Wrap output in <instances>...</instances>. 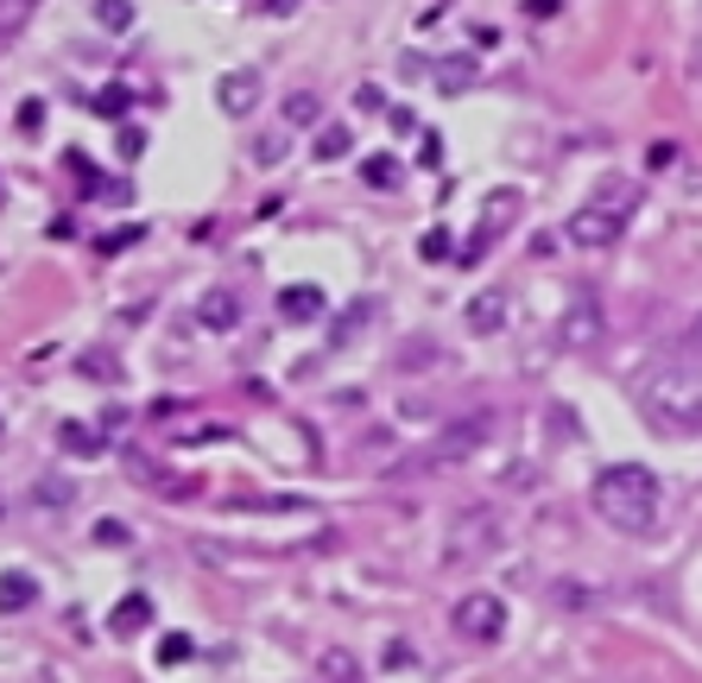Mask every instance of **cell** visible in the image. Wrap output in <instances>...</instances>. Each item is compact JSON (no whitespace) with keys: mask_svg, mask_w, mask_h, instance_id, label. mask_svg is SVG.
Masks as SVG:
<instances>
[{"mask_svg":"<svg viewBox=\"0 0 702 683\" xmlns=\"http://www.w3.org/2000/svg\"><path fill=\"white\" fill-rule=\"evenodd\" d=\"M589 500H595V513H602V526L627 531V538H646V531H658L665 487H658V475L646 469V462H614V469L595 475Z\"/></svg>","mask_w":702,"mask_h":683,"instance_id":"obj_1","label":"cell"},{"mask_svg":"<svg viewBox=\"0 0 702 683\" xmlns=\"http://www.w3.org/2000/svg\"><path fill=\"white\" fill-rule=\"evenodd\" d=\"M633 399H639V411L665 437H702V374L696 367H678V361L646 367V374L633 379Z\"/></svg>","mask_w":702,"mask_h":683,"instance_id":"obj_2","label":"cell"},{"mask_svg":"<svg viewBox=\"0 0 702 683\" xmlns=\"http://www.w3.org/2000/svg\"><path fill=\"white\" fill-rule=\"evenodd\" d=\"M501 551V519H494V506H462L450 526H443V570H469V563H487V557Z\"/></svg>","mask_w":702,"mask_h":683,"instance_id":"obj_3","label":"cell"},{"mask_svg":"<svg viewBox=\"0 0 702 683\" xmlns=\"http://www.w3.org/2000/svg\"><path fill=\"white\" fill-rule=\"evenodd\" d=\"M487 437H494V411H462V418H450V425L418 450L412 469H456V462H469V455L487 450Z\"/></svg>","mask_w":702,"mask_h":683,"instance_id":"obj_4","label":"cell"},{"mask_svg":"<svg viewBox=\"0 0 702 683\" xmlns=\"http://www.w3.org/2000/svg\"><path fill=\"white\" fill-rule=\"evenodd\" d=\"M450 627L469 639V646H494L506 632V602L501 595H487V588H475V595H462V602L450 607Z\"/></svg>","mask_w":702,"mask_h":683,"instance_id":"obj_5","label":"cell"},{"mask_svg":"<svg viewBox=\"0 0 702 683\" xmlns=\"http://www.w3.org/2000/svg\"><path fill=\"white\" fill-rule=\"evenodd\" d=\"M563 234H570L582 253H607L621 234H627V216H614V209H602V202L589 197L577 216H570V228H563Z\"/></svg>","mask_w":702,"mask_h":683,"instance_id":"obj_6","label":"cell"},{"mask_svg":"<svg viewBox=\"0 0 702 683\" xmlns=\"http://www.w3.org/2000/svg\"><path fill=\"white\" fill-rule=\"evenodd\" d=\"M513 216H519V190H494V197H487V209H481V228H475V241H469V247L456 253V260H462V266H475L481 253L494 247V241H501L506 228H513Z\"/></svg>","mask_w":702,"mask_h":683,"instance_id":"obj_7","label":"cell"},{"mask_svg":"<svg viewBox=\"0 0 702 683\" xmlns=\"http://www.w3.org/2000/svg\"><path fill=\"white\" fill-rule=\"evenodd\" d=\"M216 108H222L228 121H248L253 108H260V70H253V64L228 70L222 82H216Z\"/></svg>","mask_w":702,"mask_h":683,"instance_id":"obj_8","label":"cell"},{"mask_svg":"<svg viewBox=\"0 0 702 683\" xmlns=\"http://www.w3.org/2000/svg\"><path fill=\"white\" fill-rule=\"evenodd\" d=\"M602 304L595 298H577L570 304V310H563V329H557V335H563V349L570 354H582V349H595V342H602Z\"/></svg>","mask_w":702,"mask_h":683,"instance_id":"obj_9","label":"cell"},{"mask_svg":"<svg viewBox=\"0 0 702 683\" xmlns=\"http://www.w3.org/2000/svg\"><path fill=\"white\" fill-rule=\"evenodd\" d=\"M430 82H437V96H469V89L481 82L475 51H450V57H437V70H430Z\"/></svg>","mask_w":702,"mask_h":683,"instance_id":"obj_10","label":"cell"},{"mask_svg":"<svg viewBox=\"0 0 702 683\" xmlns=\"http://www.w3.org/2000/svg\"><path fill=\"white\" fill-rule=\"evenodd\" d=\"M197 323H202V329H216V335H228V329L241 323V298H234L228 285H216V291H202V304H197Z\"/></svg>","mask_w":702,"mask_h":683,"instance_id":"obj_11","label":"cell"},{"mask_svg":"<svg viewBox=\"0 0 702 683\" xmlns=\"http://www.w3.org/2000/svg\"><path fill=\"white\" fill-rule=\"evenodd\" d=\"M462 323L475 329V335H501L506 329V291H475L469 310H462Z\"/></svg>","mask_w":702,"mask_h":683,"instance_id":"obj_12","label":"cell"},{"mask_svg":"<svg viewBox=\"0 0 702 683\" xmlns=\"http://www.w3.org/2000/svg\"><path fill=\"white\" fill-rule=\"evenodd\" d=\"M323 291H317V285H285V291H278V317H285V323H317V317H323Z\"/></svg>","mask_w":702,"mask_h":683,"instance_id":"obj_13","label":"cell"},{"mask_svg":"<svg viewBox=\"0 0 702 683\" xmlns=\"http://www.w3.org/2000/svg\"><path fill=\"white\" fill-rule=\"evenodd\" d=\"M57 450L64 455H83V462H89V455H101L108 450V437H101V430H89V425H57Z\"/></svg>","mask_w":702,"mask_h":683,"instance_id":"obj_14","label":"cell"},{"mask_svg":"<svg viewBox=\"0 0 702 683\" xmlns=\"http://www.w3.org/2000/svg\"><path fill=\"white\" fill-rule=\"evenodd\" d=\"M368 323H374V298H354L349 310L329 323V342H336V349H349V342H354V335H361Z\"/></svg>","mask_w":702,"mask_h":683,"instance_id":"obj_15","label":"cell"},{"mask_svg":"<svg viewBox=\"0 0 702 683\" xmlns=\"http://www.w3.org/2000/svg\"><path fill=\"white\" fill-rule=\"evenodd\" d=\"M32 595H39V582L25 576V570H7V576H0V614H20V607H32Z\"/></svg>","mask_w":702,"mask_h":683,"instance_id":"obj_16","label":"cell"},{"mask_svg":"<svg viewBox=\"0 0 702 683\" xmlns=\"http://www.w3.org/2000/svg\"><path fill=\"white\" fill-rule=\"evenodd\" d=\"M595 202H602V209H614V216H633V202H639V184H633V177H602Z\"/></svg>","mask_w":702,"mask_h":683,"instance_id":"obj_17","label":"cell"},{"mask_svg":"<svg viewBox=\"0 0 702 683\" xmlns=\"http://www.w3.org/2000/svg\"><path fill=\"white\" fill-rule=\"evenodd\" d=\"M146 620H152V602H146V595H121V607H114V620H108V627L121 632V639H133Z\"/></svg>","mask_w":702,"mask_h":683,"instance_id":"obj_18","label":"cell"},{"mask_svg":"<svg viewBox=\"0 0 702 683\" xmlns=\"http://www.w3.org/2000/svg\"><path fill=\"white\" fill-rule=\"evenodd\" d=\"M76 374H89V379H101V386H114V379H121V361H114L108 349H83V354H76Z\"/></svg>","mask_w":702,"mask_h":683,"instance_id":"obj_19","label":"cell"},{"mask_svg":"<svg viewBox=\"0 0 702 683\" xmlns=\"http://www.w3.org/2000/svg\"><path fill=\"white\" fill-rule=\"evenodd\" d=\"M32 13H39V0H0V45H7V38H20Z\"/></svg>","mask_w":702,"mask_h":683,"instance_id":"obj_20","label":"cell"},{"mask_svg":"<svg viewBox=\"0 0 702 683\" xmlns=\"http://www.w3.org/2000/svg\"><path fill=\"white\" fill-rule=\"evenodd\" d=\"M317 114H323V101L310 96V89L285 96V126H317Z\"/></svg>","mask_w":702,"mask_h":683,"instance_id":"obj_21","label":"cell"},{"mask_svg":"<svg viewBox=\"0 0 702 683\" xmlns=\"http://www.w3.org/2000/svg\"><path fill=\"white\" fill-rule=\"evenodd\" d=\"M285 152H292V126H278V133H260V140H253V165H278Z\"/></svg>","mask_w":702,"mask_h":683,"instance_id":"obj_22","label":"cell"},{"mask_svg":"<svg viewBox=\"0 0 702 683\" xmlns=\"http://www.w3.org/2000/svg\"><path fill=\"white\" fill-rule=\"evenodd\" d=\"M349 146H354V133H349V126H323V133H317V158H323V165L349 158Z\"/></svg>","mask_w":702,"mask_h":683,"instance_id":"obj_23","label":"cell"},{"mask_svg":"<svg viewBox=\"0 0 702 683\" xmlns=\"http://www.w3.org/2000/svg\"><path fill=\"white\" fill-rule=\"evenodd\" d=\"M32 500H39V506H70L76 487L64 475H45V481H32Z\"/></svg>","mask_w":702,"mask_h":683,"instance_id":"obj_24","label":"cell"},{"mask_svg":"<svg viewBox=\"0 0 702 683\" xmlns=\"http://www.w3.org/2000/svg\"><path fill=\"white\" fill-rule=\"evenodd\" d=\"M96 25L101 32H127L133 25V0H96Z\"/></svg>","mask_w":702,"mask_h":683,"instance_id":"obj_25","label":"cell"},{"mask_svg":"<svg viewBox=\"0 0 702 683\" xmlns=\"http://www.w3.org/2000/svg\"><path fill=\"white\" fill-rule=\"evenodd\" d=\"M127 101H133V96H127L121 82H108V89H101V96L89 101V108H96L101 121H121V114H127Z\"/></svg>","mask_w":702,"mask_h":683,"instance_id":"obj_26","label":"cell"},{"mask_svg":"<svg viewBox=\"0 0 702 683\" xmlns=\"http://www.w3.org/2000/svg\"><path fill=\"white\" fill-rule=\"evenodd\" d=\"M418 253H425L430 266H437V260H456V241H450V228L437 222V228H430V234H425V241H418Z\"/></svg>","mask_w":702,"mask_h":683,"instance_id":"obj_27","label":"cell"},{"mask_svg":"<svg viewBox=\"0 0 702 683\" xmlns=\"http://www.w3.org/2000/svg\"><path fill=\"white\" fill-rule=\"evenodd\" d=\"M323 678L329 683H361V671H354V658L336 646V652H323Z\"/></svg>","mask_w":702,"mask_h":683,"instance_id":"obj_28","label":"cell"},{"mask_svg":"<svg viewBox=\"0 0 702 683\" xmlns=\"http://www.w3.org/2000/svg\"><path fill=\"white\" fill-rule=\"evenodd\" d=\"M361 177H368L374 190H393V184H399V158H368V165H361Z\"/></svg>","mask_w":702,"mask_h":683,"instance_id":"obj_29","label":"cell"},{"mask_svg":"<svg viewBox=\"0 0 702 683\" xmlns=\"http://www.w3.org/2000/svg\"><path fill=\"white\" fill-rule=\"evenodd\" d=\"M190 652H197V646H190L184 632H165V639H158V664H184Z\"/></svg>","mask_w":702,"mask_h":683,"instance_id":"obj_30","label":"cell"},{"mask_svg":"<svg viewBox=\"0 0 702 683\" xmlns=\"http://www.w3.org/2000/svg\"><path fill=\"white\" fill-rule=\"evenodd\" d=\"M425 361H443V349H437V342H425V335H418V342H405L399 367H425Z\"/></svg>","mask_w":702,"mask_h":683,"instance_id":"obj_31","label":"cell"},{"mask_svg":"<svg viewBox=\"0 0 702 683\" xmlns=\"http://www.w3.org/2000/svg\"><path fill=\"white\" fill-rule=\"evenodd\" d=\"M140 241V222L133 228H114V234H101V253H121V247H133Z\"/></svg>","mask_w":702,"mask_h":683,"instance_id":"obj_32","label":"cell"},{"mask_svg":"<svg viewBox=\"0 0 702 683\" xmlns=\"http://www.w3.org/2000/svg\"><path fill=\"white\" fill-rule=\"evenodd\" d=\"M418 165H425V172H437V165H443V140H437V133H425V146H418Z\"/></svg>","mask_w":702,"mask_h":683,"instance_id":"obj_33","label":"cell"},{"mask_svg":"<svg viewBox=\"0 0 702 683\" xmlns=\"http://www.w3.org/2000/svg\"><path fill=\"white\" fill-rule=\"evenodd\" d=\"M45 126V101H25L20 108V133H39Z\"/></svg>","mask_w":702,"mask_h":683,"instance_id":"obj_34","label":"cell"},{"mask_svg":"<svg viewBox=\"0 0 702 683\" xmlns=\"http://www.w3.org/2000/svg\"><path fill=\"white\" fill-rule=\"evenodd\" d=\"M557 7H563V0H519V13H526V20H551Z\"/></svg>","mask_w":702,"mask_h":683,"instance_id":"obj_35","label":"cell"},{"mask_svg":"<svg viewBox=\"0 0 702 683\" xmlns=\"http://www.w3.org/2000/svg\"><path fill=\"white\" fill-rule=\"evenodd\" d=\"M140 152H146V133H140V126H127V133H121V158H140Z\"/></svg>","mask_w":702,"mask_h":683,"instance_id":"obj_36","label":"cell"},{"mask_svg":"<svg viewBox=\"0 0 702 683\" xmlns=\"http://www.w3.org/2000/svg\"><path fill=\"white\" fill-rule=\"evenodd\" d=\"M96 538H101V544H127V531H121V519H101V526H96Z\"/></svg>","mask_w":702,"mask_h":683,"instance_id":"obj_37","label":"cell"},{"mask_svg":"<svg viewBox=\"0 0 702 683\" xmlns=\"http://www.w3.org/2000/svg\"><path fill=\"white\" fill-rule=\"evenodd\" d=\"M266 13H273V20L278 13H298V0H266Z\"/></svg>","mask_w":702,"mask_h":683,"instance_id":"obj_38","label":"cell"},{"mask_svg":"<svg viewBox=\"0 0 702 683\" xmlns=\"http://www.w3.org/2000/svg\"><path fill=\"white\" fill-rule=\"evenodd\" d=\"M690 335H696V342H702V310H696V317H690Z\"/></svg>","mask_w":702,"mask_h":683,"instance_id":"obj_39","label":"cell"}]
</instances>
